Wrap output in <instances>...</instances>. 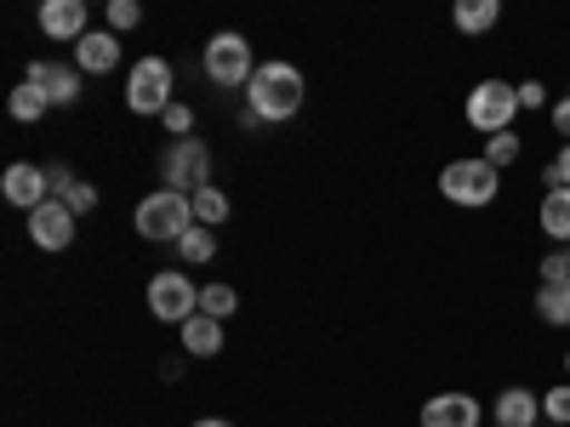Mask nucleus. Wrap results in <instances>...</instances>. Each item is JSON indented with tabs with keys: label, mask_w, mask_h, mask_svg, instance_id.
Masks as SVG:
<instances>
[{
	"label": "nucleus",
	"mask_w": 570,
	"mask_h": 427,
	"mask_svg": "<svg viewBox=\"0 0 570 427\" xmlns=\"http://www.w3.org/2000/svg\"><path fill=\"white\" fill-rule=\"evenodd\" d=\"M308 98V80L297 63H257L252 86H246V103L257 120H297Z\"/></svg>",
	"instance_id": "nucleus-1"
},
{
	"label": "nucleus",
	"mask_w": 570,
	"mask_h": 427,
	"mask_svg": "<svg viewBox=\"0 0 570 427\" xmlns=\"http://www.w3.org/2000/svg\"><path fill=\"white\" fill-rule=\"evenodd\" d=\"M131 228L142 234V240H155V246H177L188 228H200V222H195V200H188V195H171V188H155V195L137 200Z\"/></svg>",
	"instance_id": "nucleus-2"
},
{
	"label": "nucleus",
	"mask_w": 570,
	"mask_h": 427,
	"mask_svg": "<svg viewBox=\"0 0 570 427\" xmlns=\"http://www.w3.org/2000/svg\"><path fill=\"white\" fill-rule=\"evenodd\" d=\"M497 188H502V171L485 160V155H468V160H445L440 171V195L462 211H480L497 200Z\"/></svg>",
	"instance_id": "nucleus-3"
},
{
	"label": "nucleus",
	"mask_w": 570,
	"mask_h": 427,
	"mask_svg": "<svg viewBox=\"0 0 570 427\" xmlns=\"http://www.w3.org/2000/svg\"><path fill=\"white\" fill-rule=\"evenodd\" d=\"M160 182L171 188V195L195 200L200 188H212V149L200 137H171L166 155H160Z\"/></svg>",
	"instance_id": "nucleus-4"
},
{
	"label": "nucleus",
	"mask_w": 570,
	"mask_h": 427,
	"mask_svg": "<svg viewBox=\"0 0 570 427\" xmlns=\"http://www.w3.org/2000/svg\"><path fill=\"white\" fill-rule=\"evenodd\" d=\"M462 115H468V126L480 131V137H502V131H513V115H519V86L513 80H480L468 91V103H462Z\"/></svg>",
	"instance_id": "nucleus-5"
},
{
	"label": "nucleus",
	"mask_w": 570,
	"mask_h": 427,
	"mask_svg": "<svg viewBox=\"0 0 570 427\" xmlns=\"http://www.w3.org/2000/svg\"><path fill=\"white\" fill-rule=\"evenodd\" d=\"M171 63L166 58H137L131 75H126V109L131 115H166L177 98H171Z\"/></svg>",
	"instance_id": "nucleus-6"
},
{
	"label": "nucleus",
	"mask_w": 570,
	"mask_h": 427,
	"mask_svg": "<svg viewBox=\"0 0 570 427\" xmlns=\"http://www.w3.org/2000/svg\"><path fill=\"white\" fill-rule=\"evenodd\" d=\"M206 75H212L217 86H252V75H257L252 40H246L240 29H217V34L206 40Z\"/></svg>",
	"instance_id": "nucleus-7"
},
{
	"label": "nucleus",
	"mask_w": 570,
	"mask_h": 427,
	"mask_svg": "<svg viewBox=\"0 0 570 427\" xmlns=\"http://www.w3.org/2000/svg\"><path fill=\"white\" fill-rule=\"evenodd\" d=\"M149 314L183 330L188 319L200 314V285L188 279V274H171V268H166V274H155V279H149Z\"/></svg>",
	"instance_id": "nucleus-8"
},
{
	"label": "nucleus",
	"mask_w": 570,
	"mask_h": 427,
	"mask_svg": "<svg viewBox=\"0 0 570 427\" xmlns=\"http://www.w3.org/2000/svg\"><path fill=\"white\" fill-rule=\"evenodd\" d=\"M75 228H80V217H75L63 200H46L40 211H29V240H35V251H69V246H75Z\"/></svg>",
	"instance_id": "nucleus-9"
},
{
	"label": "nucleus",
	"mask_w": 570,
	"mask_h": 427,
	"mask_svg": "<svg viewBox=\"0 0 570 427\" xmlns=\"http://www.w3.org/2000/svg\"><path fill=\"white\" fill-rule=\"evenodd\" d=\"M416 416H422V427H485V405L473 399V394H462V388L434 394Z\"/></svg>",
	"instance_id": "nucleus-10"
},
{
	"label": "nucleus",
	"mask_w": 570,
	"mask_h": 427,
	"mask_svg": "<svg viewBox=\"0 0 570 427\" xmlns=\"http://www.w3.org/2000/svg\"><path fill=\"white\" fill-rule=\"evenodd\" d=\"M23 80H29L35 91H46V103H52V109H69V103H80V69H75V63L35 58Z\"/></svg>",
	"instance_id": "nucleus-11"
},
{
	"label": "nucleus",
	"mask_w": 570,
	"mask_h": 427,
	"mask_svg": "<svg viewBox=\"0 0 570 427\" xmlns=\"http://www.w3.org/2000/svg\"><path fill=\"white\" fill-rule=\"evenodd\" d=\"M46 188H52V171L29 166V160L7 166V177H0V195H7V206H18V211H40L46 206Z\"/></svg>",
	"instance_id": "nucleus-12"
},
{
	"label": "nucleus",
	"mask_w": 570,
	"mask_h": 427,
	"mask_svg": "<svg viewBox=\"0 0 570 427\" xmlns=\"http://www.w3.org/2000/svg\"><path fill=\"white\" fill-rule=\"evenodd\" d=\"M35 23H40V34L46 40H86L91 29H86V0H40V12H35Z\"/></svg>",
	"instance_id": "nucleus-13"
},
{
	"label": "nucleus",
	"mask_w": 570,
	"mask_h": 427,
	"mask_svg": "<svg viewBox=\"0 0 570 427\" xmlns=\"http://www.w3.org/2000/svg\"><path fill=\"white\" fill-rule=\"evenodd\" d=\"M75 69H80V75H115V69H120V40H115V29H91V34L75 46Z\"/></svg>",
	"instance_id": "nucleus-14"
},
{
	"label": "nucleus",
	"mask_w": 570,
	"mask_h": 427,
	"mask_svg": "<svg viewBox=\"0 0 570 427\" xmlns=\"http://www.w3.org/2000/svg\"><path fill=\"white\" fill-rule=\"evenodd\" d=\"M537 416H542V399L531 388H502L491 405V427H537Z\"/></svg>",
	"instance_id": "nucleus-15"
},
{
	"label": "nucleus",
	"mask_w": 570,
	"mask_h": 427,
	"mask_svg": "<svg viewBox=\"0 0 570 427\" xmlns=\"http://www.w3.org/2000/svg\"><path fill=\"white\" fill-rule=\"evenodd\" d=\"M223 342H228V330H223V319H212V314H195V319L183 325V354H188V359H217Z\"/></svg>",
	"instance_id": "nucleus-16"
},
{
	"label": "nucleus",
	"mask_w": 570,
	"mask_h": 427,
	"mask_svg": "<svg viewBox=\"0 0 570 427\" xmlns=\"http://www.w3.org/2000/svg\"><path fill=\"white\" fill-rule=\"evenodd\" d=\"M537 228L548 234L559 251L570 246V188H548L542 206H537Z\"/></svg>",
	"instance_id": "nucleus-17"
},
{
	"label": "nucleus",
	"mask_w": 570,
	"mask_h": 427,
	"mask_svg": "<svg viewBox=\"0 0 570 427\" xmlns=\"http://www.w3.org/2000/svg\"><path fill=\"white\" fill-rule=\"evenodd\" d=\"M451 23H456V34H491L502 23V0H456Z\"/></svg>",
	"instance_id": "nucleus-18"
},
{
	"label": "nucleus",
	"mask_w": 570,
	"mask_h": 427,
	"mask_svg": "<svg viewBox=\"0 0 570 427\" xmlns=\"http://www.w3.org/2000/svg\"><path fill=\"white\" fill-rule=\"evenodd\" d=\"M52 182H58V200L75 211V217H86V211H98V188L91 182H80L75 171H63V166H52Z\"/></svg>",
	"instance_id": "nucleus-19"
},
{
	"label": "nucleus",
	"mask_w": 570,
	"mask_h": 427,
	"mask_svg": "<svg viewBox=\"0 0 570 427\" xmlns=\"http://www.w3.org/2000/svg\"><path fill=\"white\" fill-rule=\"evenodd\" d=\"M537 319L548 325H570V279H553V285H537Z\"/></svg>",
	"instance_id": "nucleus-20"
},
{
	"label": "nucleus",
	"mask_w": 570,
	"mask_h": 427,
	"mask_svg": "<svg viewBox=\"0 0 570 427\" xmlns=\"http://www.w3.org/2000/svg\"><path fill=\"white\" fill-rule=\"evenodd\" d=\"M46 109H52V103H46V91H35L29 80H23V86H12V98H7V115H12V120L35 126V120H46Z\"/></svg>",
	"instance_id": "nucleus-21"
},
{
	"label": "nucleus",
	"mask_w": 570,
	"mask_h": 427,
	"mask_svg": "<svg viewBox=\"0 0 570 427\" xmlns=\"http://www.w3.org/2000/svg\"><path fill=\"white\" fill-rule=\"evenodd\" d=\"M177 257H183L188 268L212 262V257H217V228H188L183 240H177Z\"/></svg>",
	"instance_id": "nucleus-22"
},
{
	"label": "nucleus",
	"mask_w": 570,
	"mask_h": 427,
	"mask_svg": "<svg viewBox=\"0 0 570 427\" xmlns=\"http://www.w3.org/2000/svg\"><path fill=\"white\" fill-rule=\"evenodd\" d=\"M228 211H234V206H228V195H223L217 182L195 195V222H200V228H223V222H228Z\"/></svg>",
	"instance_id": "nucleus-23"
},
{
	"label": "nucleus",
	"mask_w": 570,
	"mask_h": 427,
	"mask_svg": "<svg viewBox=\"0 0 570 427\" xmlns=\"http://www.w3.org/2000/svg\"><path fill=\"white\" fill-rule=\"evenodd\" d=\"M234 308H240V291H234V285H223V279L200 285V314H212V319H228Z\"/></svg>",
	"instance_id": "nucleus-24"
},
{
	"label": "nucleus",
	"mask_w": 570,
	"mask_h": 427,
	"mask_svg": "<svg viewBox=\"0 0 570 427\" xmlns=\"http://www.w3.org/2000/svg\"><path fill=\"white\" fill-rule=\"evenodd\" d=\"M519 155H525V137H519V131H502V137H485V160H491L497 171H508V166H519Z\"/></svg>",
	"instance_id": "nucleus-25"
},
{
	"label": "nucleus",
	"mask_w": 570,
	"mask_h": 427,
	"mask_svg": "<svg viewBox=\"0 0 570 427\" xmlns=\"http://www.w3.org/2000/svg\"><path fill=\"white\" fill-rule=\"evenodd\" d=\"M542 416H548V427H570V383L542 394Z\"/></svg>",
	"instance_id": "nucleus-26"
},
{
	"label": "nucleus",
	"mask_w": 570,
	"mask_h": 427,
	"mask_svg": "<svg viewBox=\"0 0 570 427\" xmlns=\"http://www.w3.org/2000/svg\"><path fill=\"white\" fill-rule=\"evenodd\" d=\"M142 23V7L137 0H109V29L120 34V29H137Z\"/></svg>",
	"instance_id": "nucleus-27"
},
{
	"label": "nucleus",
	"mask_w": 570,
	"mask_h": 427,
	"mask_svg": "<svg viewBox=\"0 0 570 427\" xmlns=\"http://www.w3.org/2000/svg\"><path fill=\"white\" fill-rule=\"evenodd\" d=\"M160 120H166V137H195V109L188 103H171Z\"/></svg>",
	"instance_id": "nucleus-28"
},
{
	"label": "nucleus",
	"mask_w": 570,
	"mask_h": 427,
	"mask_svg": "<svg viewBox=\"0 0 570 427\" xmlns=\"http://www.w3.org/2000/svg\"><path fill=\"white\" fill-rule=\"evenodd\" d=\"M542 182H548V188H570V142H559V155L548 160Z\"/></svg>",
	"instance_id": "nucleus-29"
},
{
	"label": "nucleus",
	"mask_w": 570,
	"mask_h": 427,
	"mask_svg": "<svg viewBox=\"0 0 570 427\" xmlns=\"http://www.w3.org/2000/svg\"><path fill=\"white\" fill-rule=\"evenodd\" d=\"M537 274H542V285H553V279H570V257H564V251H548Z\"/></svg>",
	"instance_id": "nucleus-30"
},
{
	"label": "nucleus",
	"mask_w": 570,
	"mask_h": 427,
	"mask_svg": "<svg viewBox=\"0 0 570 427\" xmlns=\"http://www.w3.org/2000/svg\"><path fill=\"white\" fill-rule=\"evenodd\" d=\"M548 103V86L542 80H519V109H542Z\"/></svg>",
	"instance_id": "nucleus-31"
},
{
	"label": "nucleus",
	"mask_w": 570,
	"mask_h": 427,
	"mask_svg": "<svg viewBox=\"0 0 570 427\" xmlns=\"http://www.w3.org/2000/svg\"><path fill=\"white\" fill-rule=\"evenodd\" d=\"M548 115H553V131H559V137L570 142V98H559V103H553Z\"/></svg>",
	"instance_id": "nucleus-32"
},
{
	"label": "nucleus",
	"mask_w": 570,
	"mask_h": 427,
	"mask_svg": "<svg viewBox=\"0 0 570 427\" xmlns=\"http://www.w3.org/2000/svg\"><path fill=\"white\" fill-rule=\"evenodd\" d=\"M188 427H234V421H223V416H200V421H188Z\"/></svg>",
	"instance_id": "nucleus-33"
},
{
	"label": "nucleus",
	"mask_w": 570,
	"mask_h": 427,
	"mask_svg": "<svg viewBox=\"0 0 570 427\" xmlns=\"http://www.w3.org/2000/svg\"><path fill=\"white\" fill-rule=\"evenodd\" d=\"M564 376H570V348H564Z\"/></svg>",
	"instance_id": "nucleus-34"
},
{
	"label": "nucleus",
	"mask_w": 570,
	"mask_h": 427,
	"mask_svg": "<svg viewBox=\"0 0 570 427\" xmlns=\"http://www.w3.org/2000/svg\"><path fill=\"white\" fill-rule=\"evenodd\" d=\"M564 257H570V246H564Z\"/></svg>",
	"instance_id": "nucleus-35"
},
{
	"label": "nucleus",
	"mask_w": 570,
	"mask_h": 427,
	"mask_svg": "<svg viewBox=\"0 0 570 427\" xmlns=\"http://www.w3.org/2000/svg\"><path fill=\"white\" fill-rule=\"evenodd\" d=\"M537 427H542V421H537Z\"/></svg>",
	"instance_id": "nucleus-36"
}]
</instances>
